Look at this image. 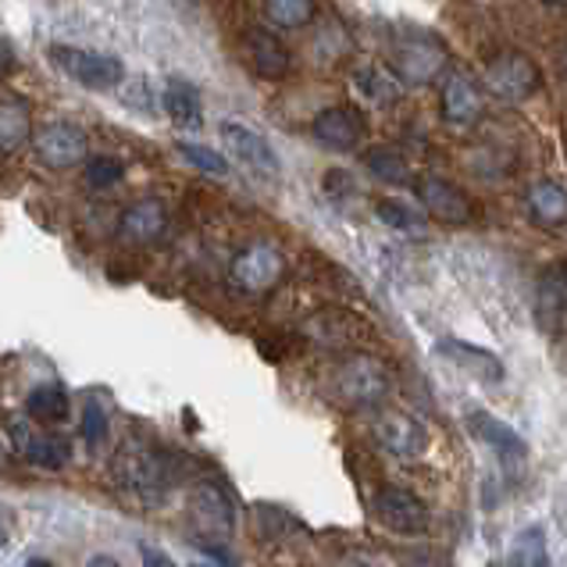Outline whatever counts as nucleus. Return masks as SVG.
Wrapping results in <instances>:
<instances>
[{"label":"nucleus","instance_id":"obj_36","mask_svg":"<svg viewBox=\"0 0 567 567\" xmlns=\"http://www.w3.org/2000/svg\"><path fill=\"white\" fill-rule=\"evenodd\" d=\"M560 72H564V79H567V47H564V54H560Z\"/></svg>","mask_w":567,"mask_h":567},{"label":"nucleus","instance_id":"obj_13","mask_svg":"<svg viewBox=\"0 0 567 567\" xmlns=\"http://www.w3.org/2000/svg\"><path fill=\"white\" fill-rule=\"evenodd\" d=\"M193 525L207 539H225L236 528V511L221 485L215 482L197 485V493H193Z\"/></svg>","mask_w":567,"mask_h":567},{"label":"nucleus","instance_id":"obj_10","mask_svg":"<svg viewBox=\"0 0 567 567\" xmlns=\"http://www.w3.org/2000/svg\"><path fill=\"white\" fill-rule=\"evenodd\" d=\"M311 136L326 151H339V154L358 151L361 140H364V118L353 107H347V104L321 107L318 115H315V122H311Z\"/></svg>","mask_w":567,"mask_h":567},{"label":"nucleus","instance_id":"obj_33","mask_svg":"<svg viewBox=\"0 0 567 567\" xmlns=\"http://www.w3.org/2000/svg\"><path fill=\"white\" fill-rule=\"evenodd\" d=\"M104 435H107V414H104L101 403L90 400L86 408H83V440L90 446H101Z\"/></svg>","mask_w":567,"mask_h":567},{"label":"nucleus","instance_id":"obj_28","mask_svg":"<svg viewBox=\"0 0 567 567\" xmlns=\"http://www.w3.org/2000/svg\"><path fill=\"white\" fill-rule=\"evenodd\" d=\"M364 165L382 183H408V175H411L408 157H403L396 147H375V151H368Z\"/></svg>","mask_w":567,"mask_h":567},{"label":"nucleus","instance_id":"obj_17","mask_svg":"<svg viewBox=\"0 0 567 567\" xmlns=\"http://www.w3.org/2000/svg\"><path fill=\"white\" fill-rule=\"evenodd\" d=\"M467 429H472V435L478 443H485L489 450H496L499 457H511V461H522L525 453H528V446H525V440L517 435L507 421H499V417H493L489 411H467Z\"/></svg>","mask_w":567,"mask_h":567},{"label":"nucleus","instance_id":"obj_20","mask_svg":"<svg viewBox=\"0 0 567 567\" xmlns=\"http://www.w3.org/2000/svg\"><path fill=\"white\" fill-rule=\"evenodd\" d=\"M536 311L546 321H557L567 315V261L549 265L539 275V286H536Z\"/></svg>","mask_w":567,"mask_h":567},{"label":"nucleus","instance_id":"obj_6","mask_svg":"<svg viewBox=\"0 0 567 567\" xmlns=\"http://www.w3.org/2000/svg\"><path fill=\"white\" fill-rule=\"evenodd\" d=\"M51 61L58 69L75 79L79 86L90 90H115L125 79V64L115 54H101V51H86V47H51Z\"/></svg>","mask_w":567,"mask_h":567},{"label":"nucleus","instance_id":"obj_37","mask_svg":"<svg viewBox=\"0 0 567 567\" xmlns=\"http://www.w3.org/2000/svg\"><path fill=\"white\" fill-rule=\"evenodd\" d=\"M546 4H557V8H567V0H546Z\"/></svg>","mask_w":567,"mask_h":567},{"label":"nucleus","instance_id":"obj_23","mask_svg":"<svg viewBox=\"0 0 567 567\" xmlns=\"http://www.w3.org/2000/svg\"><path fill=\"white\" fill-rule=\"evenodd\" d=\"M69 411H72V400L64 393V385L47 382L25 396V414L32 421H40V425H61V421L69 417Z\"/></svg>","mask_w":567,"mask_h":567},{"label":"nucleus","instance_id":"obj_8","mask_svg":"<svg viewBox=\"0 0 567 567\" xmlns=\"http://www.w3.org/2000/svg\"><path fill=\"white\" fill-rule=\"evenodd\" d=\"M371 435H375V443L385 453H393L400 461H414L429 446V432L421 429V421L411 417L408 411H393V408L371 421Z\"/></svg>","mask_w":567,"mask_h":567},{"label":"nucleus","instance_id":"obj_19","mask_svg":"<svg viewBox=\"0 0 567 567\" xmlns=\"http://www.w3.org/2000/svg\"><path fill=\"white\" fill-rule=\"evenodd\" d=\"M525 207L532 225H539V229H560V225H567V189L549 179L528 189Z\"/></svg>","mask_w":567,"mask_h":567},{"label":"nucleus","instance_id":"obj_11","mask_svg":"<svg viewBox=\"0 0 567 567\" xmlns=\"http://www.w3.org/2000/svg\"><path fill=\"white\" fill-rule=\"evenodd\" d=\"M417 197H421V204H425V215H432L435 221H443V225H467L475 218L472 197H467L461 186L440 179V175L421 179L417 183Z\"/></svg>","mask_w":567,"mask_h":567},{"label":"nucleus","instance_id":"obj_35","mask_svg":"<svg viewBox=\"0 0 567 567\" xmlns=\"http://www.w3.org/2000/svg\"><path fill=\"white\" fill-rule=\"evenodd\" d=\"M143 554H147V564H172L168 557H161V554H154V549L147 546V549H143Z\"/></svg>","mask_w":567,"mask_h":567},{"label":"nucleus","instance_id":"obj_3","mask_svg":"<svg viewBox=\"0 0 567 567\" xmlns=\"http://www.w3.org/2000/svg\"><path fill=\"white\" fill-rule=\"evenodd\" d=\"M482 90L493 93L496 101L522 104V101H532V96L543 90V72L536 69V61H532L528 54L504 51L482 69Z\"/></svg>","mask_w":567,"mask_h":567},{"label":"nucleus","instance_id":"obj_1","mask_svg":"<svg viewBox=\"0 0 567 567\" xmlns=\"http://www.w3.org/2000/svg\"><path fill=\"white\" fill-rule=\"evenodd\" d=\"M118 482L125 493H133L143 504H161V499H168V493L175 489V482H179V464L172 461V453L157 450L151 443H128L122 453H118Z\"/></svg>","mask_w":567,"mask_h":567},{"label":"nucleus","instance_id":"obj_27","mask_svg":"<svg viewBox=\"0 0 567 567\" xmlns=\"http://www.w3.org/2000/svg\"><path fill=\"white\" fill-rule=\"evenodd\" d=\"M265 14L275 29H303L315 19V0H265Z\"/></svg>","mask_w":567,"mask_h":567},{"label":"nucleus","instance_id":"obj_4","mask_svg":"<svg viewBox=\"0 0 567 567\" xmlns=\"http://www.w3.org/2000/svg\"><path fill=\"white\" fill-rule=\"evenodd\" d=\"M389 389L385 368L371 358V353H350L347 361H339L332 371V400L343 408H368L379 403Z\"/></svg>","mask_w":567,"mask_h":567},{"label":"nucleus","instance_id":"obj_9","mask_svg":"<svg viewBox=\"0 0 567 567\" xmlns=\"http://www.w3.org/2000/svg\"><path fill=\"white\" fill-rule=\"evenodd\" d=\"M32 151L47 168H75L86 157V133L72 122H47L32 133Z\"/></svg>","mask_w":567,"mask_h":567},{"label":"nucleus","instance_id":"obj_26","mask_svg":"<svg viewBox=\"0 0 567 567\" xmlns=\"http://www.w3.org/2000/svg\"><path fill=\"white\" fill-rule=\"evenodd\" d=\"M165 111H168V118L175 125H183V128L200 125V96H197V90H193L189 83H183V79H168Z\"/></svg>","mask_w":567,"mask_h":567},{"label":"nucleus","instance_id":"obj_14","mask_svg":"<svg viewBox=\"0 0 567 567\" xmlns=\"http://www.w3.org/2000/svg\"><path fill=\"white\" fill-rule=\"evenodd\" d=\"M221 143H225V151H229L236 161H243L247 168L265 172V175H275V172H279V157H275L271 143H268L261 133H254L250 125L221 122Z\"/></svg>","mask_w":567,"mask_h":567},{"label":"nucleus","instance_id":"obj_31","mask_svg":"<svg viewBox=\"0 0 567 567\" xmlns=\"http://www.w3.org/2000/svg\"><path fill=\"white\" fill-rule=\"evenodd\" d=\"M83 175H86V186H90V189H111V186H118V183H122L125 168H122V161H118V157L101 154V157H90V161H86Z\"/></svg>","mask_w":567,"mask_h":567},{"label":"nucleus","instance_id":"obj_29","mask_svg":"<svg viewBox=\"0 0 567 567\" xmlns=\"http://www.w3.org/2000/svg\"><path fill=\"white\" fill-rule=\"evenodd\" d=\"M511 564H522V567H539L546 564V536L539 525H528L517 532L514 549H511Z\"/></svg>","mask_w":567,"mask_h":567},{"label":"nucleus","instance_id":"obj_30","mask_svg":"<svg viewBox=\"0 0 567 567\" xmlns=\"http://www.w3.org/2000/svg\"><path fill=\"white\" fill-rule=\"evenodd\" d=\"M179 147V154H183V161L186 165H193L197 172H204V175H229V161H225L218 151H210V147H204V143H175Z\"/></svg>","mask_w":567,"mask_h":567},{"label":"nucleus","instance_id":"obj_15","mask_svg":"<svg viewBox=\"0 0 567 567\" xmlns=\"http://www.w3.org/2000/svg\"><path fill=\"white\" fill-rule=\"evenodd\" d=\"M440 111H443V122L446 125H457V128H467V125H475L482 118V93L472 83V75L450 72L443 79Z\"/></svg>","mask_w":567,"mask_h":567},{"label":"nucleus","instance_id":"obj_16","mask_svg":"<svg viewBox=\"0 0 567 567\" xmlns=\"http://www.w3.org/2000/svg\"><path fill=\"white\" fill-rule=\"evenodd\" d=\"M435 350H440V358H446L453 368H461L464 375H472V379H485V382L504 379V361H499L496 353H489L485 347L464 343V339H440Z\"/></svg>","mask_w":567,"mask_h":567},{"label":"nucleus","instance_id":"obj_18","mask_svg":"<svg viewBox=\"0 0 567 567\" xmlns=\"http://www.w3.org/2000/svg\"><path fill=\"white\" fill-rule=\"evenodd\" d=\"M247 54H250V69L261 79H282L289 72L286 43L268 29H250L247 32Z\"/></svg>","mask_w":567,"mask_h":567},{"label":"nucleus","instance_id":"obj_24","mask_svg":"<svg viewBox=\"0 0 567 567\" xmlns=\"http://www.w3.org/2000/svg\"><path fill=\"white\" fill-rule=\"evenodd\" d=\"M318 332L326 343L332 347H364V339H368V321L361 318H353L347 311H321L318 315Z\"/></svg>","mask_w":567,"mask_h":567},{"label":"nucleus","instance_id":"obj_7","mask_svg":"<svg viewBox=\"0 0 567 567\" xmlns=\"http://www.w3.org/2000/svg\"><path fill=\"white\" fill-rule=\"evenodd\" d=\"M375 517L396 536H425L429 532V507L421 499L403 489V485H385L375 496Z\"/></svg>","mask_w":567,"mask_h":567},{"label":"nucleus","instance_id":"obj_25","mask_svg":"<svg viewBox=\"0 0 567 567\" xmlns=\"http://www.w3.org/2000/svg\"><path fill=\"white\" fill-rule=\"evenodd\" d=\"M19 453L37 467H47V472H58L72 461V446L61 435H29V440L19 446Z\"/></svg>","mask_w":567,"mask_h":567},{"label":"nucleus","instance_id":"obj_5","mask_svg":"<svg viewBox=\"0 0 567 567\" xmlns=\"http://www.w3.org/2000/svg\"><path fill=\"white\" fill-rule=\"evenodd\" d=\"M286 257L275 243H247L229 265V282L247 297H261L282 279Z\"/></svg>","mask_w":567,"mask_h":567},{"label":"nucleus","instance_id":"obj_21","mask_svg":"<svg viewBox=\"0 0 567 567\" xmlns=\"http://www.w3.org/2000/svg\"><path fill=\"white\" fill-rule=\"evenodd\" d=\"M29 101L19 93H4V101H0V151L4 154H14L29 140Z\"/></svg>","mask_w":567,"mask_h":567},{"label":"nucleus","instance_id":"obj_2","mask_svg":"<svg viewBox=\"0 0 567 567\" xmlns=\"http://www.w3.org/2000/svg\"><path fill=\"white\" fill-rule=\"evenodd\" d=\"M389 69L396 72L403 86H425L446 69V47L429 29L400 32L389 51Z\"/></svg>","mask_w":567,"mask_h":567},{"label":"nucleus","instance_id":"obj_34","mask_svg":"<svg viewBox=\"0 0 567 567\" xmlns=\"http://www.w3.org/2000/svg\"><path fill=\"white\" fill-rule=\"evenodd\" d=\"M0 47H4V72H11V69H14V54H11V43H8V37L0 40Z\"/></svg>","mask_w":567,"mask_h":567},{"label":"nucleus","instance_id":"obj_22","mask_svg":"<svg viewBox=\"0 0 567 567\" xmlns=\"http://www.w3.org/2000/svg\"><path fill=\"white\" fill-rule=\"evenodd\" d=\"M353 86H358V93L364 96L368 104H375V107H389V104H396L400 101V79H396V72L389 69V72H382L379 64H361L358 72H353Z\"/></svg>","mask_w":567,"mask_h":567},{"label":"nucleus","instance_id":"obj_32","mask_svg":"<svg viewBox=\"0 0 567 567\" xmlns=\"http://www.w3.org/2000/svg\"><path fill=\"white\" fill-rule=\"evenodd\" d=\"M379 221L389 225L396 233H417L421 229V218L408 204H396V200H379Z\"/></svg>","mask_w":567,"mask_h":567},{"label":"nucleus","instance_id":"obj_12","mask_svg":"<svg viewBox=\"0 0 567 567\" xmlns=\"http://www.w3.org/2000/svg\"><path fill=\"white\" fill-rule=\"evenodd\" d=\"M168 233V210L161 200H136L122 210L118 218V239L128 247H154Z\"/></svg>","mask_w":567,"mask_h":567}]
</instances>
